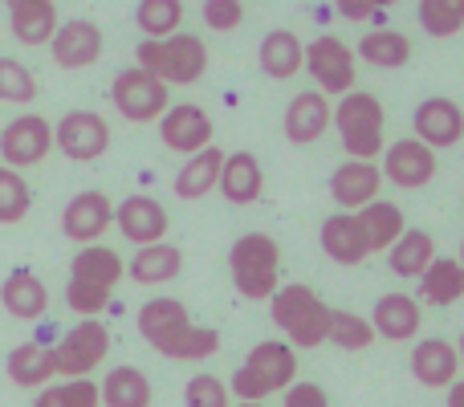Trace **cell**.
Returning <instances> with one entry per match:
<instances>
[{"instance_id": "6da1fadb", "label": "cell", "mask_w": 464, "mask_h": 407, "mask_svg": "<svg viewBox=\"0 0 464 407\" xmlns=\"http://www.w3.org/2000/svg\"><path fill=\"white\" fill-rule=\"evenodd\" d=\"M135 326L143 334V343L155 354L176 363H208L220 351V334L204 330L192 322L188 305L179 297H151L143 310L135 314Z\"/></svg>"}, {"instance_id": "7a4b0ae2", "label": "cell", "mask_w": 464, "mask_h": 407, "mask_svg": "<svg viewBox=\"0 0 464 407\" xmlns=\"http://www.w3.org/2000/svg\"><path fill=\"white\" fill-rule=\"evenodd\" d=\"M127 277V261L106 245L78 248V257L70 261V286H65V305L78 318H98L111 305L114 286Z\"/></svg>"}, {"instance_id": "3957f363", "label": "cell", "mask_w": 464, "mask_h": 407, "mask_svg": "<svg viewBox=\"0 0 464 407\" xmlns=\"http://www.w3.org/2000/svg\"><path fill=\"white\" fill-rule=\"evenodd\" d=\"M269 318H273V326L289 338V346L314 351V346L330 343L334 310H330L310 286L294 281V286H277V294L269 297Z\"/></svg>"}, {"instance_id": "277c9868", "label": "cell", "mask_w": 464, "mask_h": 407, "mask_svg": "<svg viewBox=\"0 0 464 407\" xmlns=\"http://www.w3.org/2000/svg\"><path fill=\"white\" fill-rule=\"evenodd\" d=\"M294 375H297V354L289 343H256L248 351V359L232 371L228 379V395L240 403H261L277 392H289L294 387Z\"/></svg>"}, {"instance_id": "5b68a950", "label": "cell", "mask_w": 464, "mask_h": 407, "mask_svg": "<svg viewBox=\"0 0 464 407\" xmlns=\"http://www.w3.org/2000/svg\"><path fill=\"white\" fill-rule=\"evenodd\" d=\"M228 273H232V289L245 302H269L277 294L281 245L273 237H265V232H245L228 248Z\"/></svg>"}, {"instance_id": "8992f818", "label": "cell", "mask_w": 464, "mask_h": 407, "mask_svg": "<svg viewBox=\"0 0 464 407\" xmlns=\"http://www.w3.org/2000/svg\"><path fill=\"white\" fill-rule=\"evenodd\" d=\"M135 65L163 86H192L208 70V45L192 33H176L168 41H139Z\"/></svg>"}, {"instance_id": "52a82bcc", "label": "cell", "mask_w": 464, "mask_h": 407, "mask_svg": "<svg viewBox=\"0 0 464 407\" xmlns=\"http://www.w3.org/2000/svg\"><path fill=\"white\" fill-rule=\"evenodd\" d=\"M330 122L338 127V139H343V147H346L351 160L375 163V155L383 151V122H387V111L375 94H367V90H351V94H343Z\"/></svg>"}, {"instance_id": "ba28073f", "label": "cell", "mask_w": 464, "mask_h": 407, "mask_svg": "<svg viewBox=\"0 0 464 407\" xmlns=\"http://www.w3.org/2000/svg\"><path fill=\"white\" fill-rule=\"evenodd\" d=\"M49 351H53V371L62 379H90V371H98L111 354V330L98 318H82Z\"/></svg>"}, {"instance_id": "9c48e42d", "label": "cell", "mask_w": 464, "mask_h": 407, "mask_svg": "<svg viewBox=\"0 0 464 407\" xmlns=\"http://www.w3.org/2000/svg\"><path fill=\"white\" fill-rule=\"evenodd\" d=\"M111 102L127 122H160L171 106V90L155 82L151 73H143L139 65H130V70L114 73Z\"/></svg>"}, {"instance_id": "30bf717a", "label": "cell", "mask_w": 464, "mask_h": 407, "mask_svg": "<svg viewBox=\"0 0 464 407\" xmlns=\"http://www.w3.org/2000/svg\"><path fill=\"white\" fill-rule=\"evenodd\" d=\"M302 65L310 70V78L318 82V94L322 98H343L354 90V49L343 45L338 37L322 33L318 41H310L302 53Z\"/></svg>"}, {"instance_id": "8fae6325", "label": "cell", "mask_w": 464, "mask_h": 407, "mask_svg": "<svg viewBox=\"0 0 464 407\" xmlns=\"http://www.w3.org/2000/svg\"><path fill=\"white\" fill-rule=\"evenodd\" d=\"M53 147L73 163H94L111 151V122L98 111H70L53 122Z\"/></svg>"}, {"instance_id": "7c38bea8", "label": "cell", "mask_w": 464, "mask_h": 407, "mask_svg": "<svg viewBox=\"0 0 464 407\" xmlns=\"http://www.w3.org/2000/svg\"><path fill=\"white\" fill-rule=\"evenodd\" d=\"M53 151V127L41 114H16L5 131H0V160L8 171L37 168L45 155Z\"/></svg>"}, {"instance_id": "4fadbf2b", "label": "cell", "mask_w": 464, "mask_h": 407, "mask_svg": "<svg viewBox=\"0 0 464 407\" xmlns=\"http://www.w3.org/2000/svg\"><path fill=\"white\" fill-rule=\"evenodd\" d=\"M114 224V204L106 192L90 188V192H78L62 212V237L73 240V245L90 248L106 237V228Z\"/></svg>"}, {"instance_id": "5bb4252c", "label": "cell", "mask_w": 464, "mask_h": 407, "mask_svg": "<svg viewBox=\"0 0 464 407\" xmlns=\"http://www.w3.org/2000/svg\"><path fill=\"white\" fill-rule=\"evenodd\" d=\"M411 131L428 151H449L464 139V111L452 98H424L411 114Z\"/></svg>"}, {"instance_id": "9a60e30c", "label": "cell", "mask_w": 464, "mask_h": 407, "mask_svg": "<svg viewBox=\"0 0 464 407\" xmlns=\"http://www.w3.org/2000/svg\"><path fill=\"white\" fill-rule=\"evenodd\" d=\"M379 176L392 179L395 188H408V192H416V188L432 184V176H436V151H428L420 139H395V143L383 151Z\"/></svg>"}, {"instance_id": "2e32d148", "label": "cell", "mask_w": 464, "mask_h": 407, "mask_svg": "<svg viewBox=\"0 0 464 407\" xmlns=\"http://www.w3.org/2000/svg\"><path fill=\"white\" fill-rule=\"evenodd\" d=\"M49 53L62 70H86L102 57V29L86 16H73V21H62L49 41Z\"/></svg>"}, {"instance_id": "e0dca14e", "label": "cell", "mask_w": 464, "mask_h": 407, "mask_svg": "<svg viewBox=\"0 0 464 407\" xmlns=\"http://www.w3.org/2000/svg\"><path fill=\"white\" fill-rule=\"evenodd\" d=\"M114 224H119V232L130 240V245L147 248V245H160L163 237H168V208H163L155 196H127L119 208H114Z\"/></svg>"}, {"instance_id": "ac0fdd59", "label": "cell", "mask_w": 464, "mask_h": 407, "mask_svg": "<svg viewBox=\"0 0 464 407\" xmlns=\"http://www.w3.org/2000/svg\"><path fill=\"white\" fill-rule=\"evenodd\" d=\"M160 139L168 151L196 155L204 147H212V119L204 114V106H192V102L168 106V114L160 119Z\"/></svg>"}, {"instance_id": "d6986e66", "label": "cell", "mask_w": 464, "mask_h": 407, "mask_svg": "<svg viewBox=\"0 0 464 407\" xmlns=\"http://www.w3.org/2000/svg\"><path fill=\"white\" fill-rule=\"evenodd\" d=\"M379 188H383V176H379V163H359L346 160L330 171V200L338 204V212H359V208L379 200Z\"/></svg>"}, {"instance_id": "ffe728a7", "label": "cell", "mask_w": 464, "mask_h": 407, "mask_svg": "<svg viewBox=\"0 0 464 407\" xmlns=\"http://www.w3.org/2000/svg\"><path fill=\"white\" fill-rule=\"evenodd\" d=\"M330 119H334L330 98H322L318 90H302V94L289 98L285 122H281V127H285V139L294 147H310L330 131Z\"/></svg>"}, {"instance_id": "44dd1931", "label": "cell", "mask_w": 464, "mask_h": 407, "mask_svg": "<svg viewBox=\"0 0 464 407\" xmlns=\"http://www.w3.org/2000/svg\"><path fill=\"white\" fill-rule=\"evenodd\" d=\"M0 305L16 322H37L49 310V289L33 269H13L0 281Z\"/></svg>"}, {"instance_id": "7402d4cb", "label": "cell", "mask_w": 464, "mask_h": 407, "mask_svg": "<svg viewBox=\"0 0 464 407\" xmlns=\"http://www.w3.org/2000/svg\"><path fill=\"white\" fill-rule=\"evenodd\" d=\"M220 196L237 208H248L261 200L265 192V171H261V160L253 151H232L225 155V168H220V179H217Z\"/></svg>"}, {"instance_id": "603a6c76", "label": "cell", "mask_w": 464, "mask_h": 407, "mask_svg": "<svg viewBox=\"0 0 464 407\" xmlns=\"http://www.w3.org/2000/svg\"><path fill=\"white\" fill-rule=\"evenodd\" d=\"M367 322L379 338H387V343H408V338L420 334L424 314H420V302L411 294H383Z\"/></svg>"}, {"instance_id": "cb8c5ba5", "label": "cell", "mask_w": 464, "mask_h": 407, "mask_svg": "<svg viewBox=\"0 0 464 407\" xmlns=\"http://www.w3.org/2000/svg\"><path fill=\"white\" fill-rule=\"evenodd\" d=\"M411 375L424 387H452L460 375L457 346L449 338H420L416 351H411Z\"/></svg>"}, {"instance_id": "d4e9b609", "label": "cell", "mask_w": 464, "mask_h": 407, "mask_svg": "<svg viewBox=\"0 0 464 407\" xmlns=\"http://www.w3.org/2000/svg\"><path fill=\"white\" fill-rule=\"evenodd\" d=\"M318 240H322V253H326L334 265H343V269H354V265H362L371 257L367 240H362V232H359V224H354L351 212L326 216Z\"/></svg>"}, {"instance_id": "484cf974", "label": "cell", "mask_w": 464, "mask_h": 407, "mask_svg": "<svg viewBox=\"0 0 464 407\" xmlns=\"http://www.w3.org/2000/svg\"><path fill=\"white\" fill-rule=\"evenodd\" d=\"M57 5L53 0H13L8 5V29L21 45L37 49V45H49L57 33Z\"/></svg>"}, {"instance_id": "4316f807", "label": "cell", "mask_w": 464, "mask_h": 407, "mask_svg": "<svg viewBox=\"0 0 464 407\" xmlns=\"http://www.w3.org/2000/svg\"><path fill=\"white\" fill-rule=\"evenodd\" d=\"M220 168H225V151L212 143V147H204V151L188 155V163L176 171L171 188H176L179 200L196 204V200H204V196H212V188H217V179H220Z\"/></svg>"}, {"instance_id": "83f0119b", "label": "cell", "mask_w": 464, "mask_h": 407, "mask_svg": "<svg viewBox=\"0 0 464 407\" xmlns=\"http://www.w3.org/2000/svg\"><path fill=\"white\" fill-rule=\"evenodd\" d=\"M351 216H354V224H359V232H362V240H367L371 253H387V248L408 232V220H403L400 204L375 200V204L359 208V212H351Z\"/></svg>"}, {"instance_id": "f1b7e54d", "label": "cell", "mask_w": 464, "mask_h": 407, "mask_svg": "<svg viewBox=\"0 0 464 407\" xmlns=\"http://www.w3.org/2000/svg\"><path fill=\"white\" fill-rule=\"evenodd\" d=\"M179 273H184V253H179L176 245H168V240L139 248L127 265V277L139 281V286H168Z\"/></svg>"}, {"instance_id": "f546056e", "label": "cell", "mask_w": 464, "mask_h": 407, "mask_svg": "<svg viewBox=\"0 0 464 407\" xmlns=\"http://www.w3.org/2000/svg\"><path fill=\"white\" fill-rule=\"evenodd\" d=\"M5 371H8V379H13L16 387H24V392H41V387H49V379L57 375L53 371V351L41 346V343H21V346L8 351Z\"/></svg>"}, {"instance_id": "4dcf8cb0", "label": "cell", "mask_w": 464, "mask_h": 407, "mask_svg": "<svg viewBox=\"0 0 464 407\" xmlns=\"http://www.w3.org/2000/svg\"><path fill=\"white\" fill-rule=\"evenodd\" d=\"M302 53H305V45L294 29H273V33H265L261 49H256V62H261V70L273 82H285L302 70Z\"/></svg>"}, {"instance_id": "1f68e13d", "label": "cell", "mask_w": 464, "mask_h": 407, "mask_svg": "<svg viewBox=\"0 0 464 407\" xmlns=\"http://www.w3.org/2000/svg\"><path fill=\"white\" fill-rule=\"evenodd\" d=\"M464 297V269L457 257H436L424 273H420V297L416 302H428V305H457Z\"/></svg>"}, {"instance_id": "d6a6232c", "label": "cell", "mask_w": 464, "mask_h": 407, "mask_svg": "<svg viewBox=\"0 0 464 407\" xmlns=\"http://www.w3.org/2000/svg\"><path fill=\"white\" fill-rule=\"evenodd\" d=\"M102 407H151V379L139 367H111L98 383Z\"/></svg>"}, {"instance_id": "836d02e7", "label": "cell", "mask_w": 464, "mask_h": 407, "mask_svg": "<svg viewBox=\"0 0 464 407\" xmlns=\"http://www.w3.org/2000/svg\"><path fill=\"white\" fill-rule=\"evenodd\" d=\"M436 261V240L424 228H408L392 248H387V265H392L395 277H416Z\"/></svg>"}, {"instance_id": "e575fe53", "label": "cell", "mask_w": 464, "mask_h": 407, "mask_svg": "<svg viewBox=\"0 0 464 407\" xmlns=\"http://www.w3.org/2000/svg\"><path fill=\"white\" fill-rule=\"evenodd\" d=\"M354 57L379 65V70H400V65L411 62V41L403 37V33H395V29H375V33H367V37L359 41Z\"/></svg>"}, {"instance_id": "d590c367", "label": "cell", "mask_w": 464, "mask_h": 407, "mask_svg": "<svg viewBox=\"0 0 464 407\" xmlns=\"http://www.w3.org/2000/svg\"><path fill=\"white\" fill-rule=\"evenodd\" d=\"M135 24L143 41H168L184 24V5L179 0H139L135 5Z\"/></svg>"}, {"instance_id": "8d00e7d4", "label": "cell", "mask_w": 464, "mask_h": 407, "mask_svg": "<svg viewBox=\"0 0 464 407\" xmlns=\"http://www.w3.org/2000/svg\"><path fill=\"white\" fill-rule=\"evenodd\" d=\"M420 29L428 37H457L464 29V0H424L420 5Z\"/></svg>"}, {"instance_id": "74e56055", "label": "cell", "mask_w": 464, "mask_h": 407, "mask_svg": "<svg viewBox=\"0 0 464 407\" xmlns=\"http://www.w3.org/2000/svg\"><path fill=\"white\" fill-rule=\"evenodd\" d=\"M33 407H98V383L94 379H65L37 392Z\"/></svg>"}, {"instance_id": "f35d334b", "label": "cell", "mask_w": 464, "mask_h": 407, "mask_svg": "<svg viewBox=\"0 0 464 407\" xmlns=\"http://www.w3.org/2000/svg\"><path fill=\"white\" fill-rule=\"evenodd\" d=\"M37 98V78L24 62L16 57H0V102H13V106H29Z\"/></svg>"}, {"instance_id": "ab89813d", "label": "cell", "mask_w": 464, "mask_h": 407, "mask_svg": "<svg viewBox=\"0 0 464 407\" xmlns=\"http://www.w3.org/2000/svg\"><path fill=\"white\" fill-rule=\"evenodd\" d=\"M33 208V192L21 171L0 168V224H21Z\"/></svg>"}, {"instance_id": "60d3db41", "label": "cell", "mask_w": 464, "mask_h": 407, "mask_svg": "<svg viewBox=\"0 0 464 407\" xmlns=\"http://www.w3.org/2000/svg\"><path fill=\"white\" fill-rule=\"evenodd\" d=\"M330 343L343 346V351H367L375 343V330L362 314L354 310H334V322H330Z\"/></svg>"}, {"instance_id": "b9f144b4", "label": "cell", "mask_w": 464, "mask_h": 407, "mask_svg": "<svg viewBox=\"0 0 464 407\" xmlns=\"http://www.w3.org/2000/svg\"><path fill=\"white\" fill-rule=\"evenodd\" d=\"M184 403L188 407H232V395H228L225 379H217L212 371H196L184 387Z\"/></svg>"}, {"instance_id": "7bdbcfd3", "label": "cell", "mask_w": 464, "mask_h": 407, "mask_svg": "<svg viewBox=\"0 0 464 407\" xmlns=\"http://www.w3.org/2000/svg\"><path fill=\"white\" fill-rule=\"evenodd\" d=\"M240 21H245V5L240 0H208L204 5V24L212 33H232Z\"/></svg>"}, {"instance_id": "ee69618b", "label": "cell", "mask_w": 464, "mask_h": 407, "mask_svg": "<svg viewBox=\"0 0 464 407\" xmlns=\"http://www.w3.org/2000/svg\"><path fill=\"white\" fill-rule=\"evenodd\" d=\"M281 407H330V400L318 383H294L285 392V400H281Z\"/></svg>"}, {"instance_id": "f6af8a7d", "label": "cell", "mask_w": 464, "mask_h": 407, "mask_svg": "<svg viewBox=\"0 0 464 407\" xmlns=\"http://www.w3.org/2000/svg\"><path fill=\"white\" fill-rule=\"evenodd\" d=\"M338 16L343 21H367V16H375V0H343V5H334Z\"/></svg>"}, {"instance_id": "bcb514c9", "label": "cell", "mask_w": 464, "mask_h": 407, "mask_svg": "<svg viewBox=\"0 0 464 407\" xmlns=\"http://www.w3.org/2000/svg\"><path fill=\"white\" fill-rule=\"evenodd\" d=\"M444 407H464V379H457V383L449 387V400H444Z\"/></svg>"}, {"instance_id": "7dc6e473", "label": "cell", "mask_w": 464, "mask_h": 407, "mask_svg": "<svg viewBox=\"0 0 464 407\" xmlns=\"http://www.w3.org/2000/svg\"><path fill=\"white\" fill-rule=\"evenodd\" d=\"M457 359H460V371H464V334H460V343H457Z\"/></svg>"}, {"instance_id": "c3c4849f", "label": "cell", "mask_w": 464, "mask_h": 407, "mask_svg": "<svg viewBox=\"0 0 464 407\" xmlns=\"http://www.w3.org/2000/svg\"><path fill=\"white\" fill-rule=\"evenodd\" d=\"M457 261H460V269H464V240H460V257H457Z\"/></svg>"}, {"instance_id": "681fc988", "label": "cell", "mask_w": 464, "mask_h": 407, "mask_svg": "<svg viewBox=\"0 0 464 407\" xmlns=\"http://www.w3.org/2000/svg\"><path fill=\"white\" fill-rule=\"evenodd\" d=\"M237 407H265V403H237Z\"/></svg>"}]
</instances>
